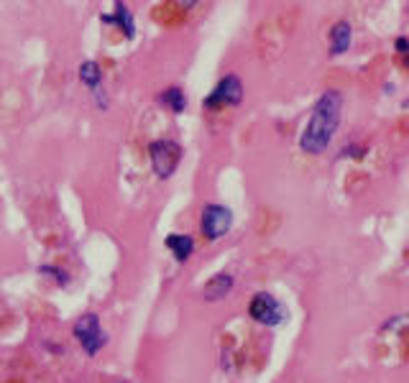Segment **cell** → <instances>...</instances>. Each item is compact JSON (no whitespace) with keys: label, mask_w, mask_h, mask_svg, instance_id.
I'll use <instances>...</instances> for the list:
<instances>
[{"label":"cell","mask_w":409,"mask_h":383,"mask_svg":"<svg viewBox=\"0 0 409 383\" xmlns=\"http://www.w3.org/2000/svg\"><path fill=\"white\" fill-rule=\"evenodd\" d=\"M200 228H202V235L207 240H217V238H223L233 228V212L225 204H207L202 210Z\"/></svg>","instance_id":"obj_6"},{"label":"cell","mask_w":409,"mask_h":383,"mask_svg":"<svg viewBox=\"0 0 409 383\" xmlns=\"http://www.w3.org/2000/svg\"><path fill=\"white\" fill-rule=\"evenodd\" d=\"M159 102H164L172 113H185L187 110V95L182 87H169L159 95Z\"/></svg>","instance_id":"obj_11"},{"label":"cell","mask_w":409,"mask_h":383,"mask_svg":"<svg viewBox=\"0 0 409 383\" xmlns=\"http://www.w3.org/2000/svg\"><path fill=\"white\" fill-rule=\"evenodd\" d=\"M243 100V82L241 77L225 74L220 82L215 84L210 95L204 97V108H236Z\"/></svg>","instance_id":"obj_5"},{"label":"cell","mask_w":409,"mask_h":383,"mask_svg":"<svg viewBox=\"0 0 409 383\" xmlns=\"http://www.w3.org/2000/svg\"><path fill=\"white\" fill-rule=\"evenodd\" d=\"M75 338L77 343L82 345V350L87 353V355H97V350H100L102 345H105V332H102L100 327V317L97 314H82V317L75 322Z\"/></svg>","instance_id":"obj_4"},{"label":"cell","mask_w":409,"mask_h":383,"mask_svg":"<svg viewBox=\"0 0 409 383\" xmlns=\"http://www.w3.org/2000/svg\"><path fill=\"white\" fill-rule=\"evenodd\" d=\"M166 248L172 250L177 261H187L192 250H195V240L190 235H185V233H174V235L166 238Z\"/></svg>","instance_id":"obj_10"},{"label":"cell","mask_w":409,"mask_h":383,"mask_svg":"<svg viewBox=\"0 0 409 383\" xmlns=\"http://www.w3.org/2000/svg\"><path fill=\"white\" fill-rule=\"evenodd\" d=\"M80 79L87 84L89 89H97L102 82V70L97 62H82L80 64Z\"/></svg>","instance_id":"obj_12"},{"label":"cell","mask_w":409,"mask_h":383,"mask_svg":"<svg viewBox=\"0 0 409 383\" xmlns=\"http://www.w3.org/2000/svg\"><path fill=\"white\" fill-rule=\"evenodd\" d=\"M340 118H343V95L338 89H327L317 97L312 115H310V121H307L305 131L300 135L302 151L312 153V156L325 153L335 133H338Z\"/></svg>","instance_id":"obj_1"},{"label":"cell","mask_w":409,"mask_h":383,"mask_svg":"<svg viewBox=\"0 0 409 383\" xmlns=\"http://www.w3.org/2000/svg\"><path fill=\"white\" fill-rule=\"evenodd\" d=\"M396 51H399V54H404V51H407V38H404V36L396 38Z\"/></svg>","instance_id":"obj_13"},{"label":"cell","mask_w":409,"mask_h":383,"mask_svg":"<svg viewBox=\"0 0 409 383\" xmlns=\"http://www.w3.org/2000/svg\"><path fill=\"white\" fill-rule=\"evenodd\" d=\"M148 159H151L153 172L161 179H169L177 172L179 161H182V146L169 138L153 140V143H148Z\"/></svg>","instance_id":"obj_2"},{"label":"cell","mask_w":409,"mask_h":383,"mask_svg":"<svg viewBox=\"0 0 409 383\" xmlns=\"http://www.w3.org/2000/svg\"><path fill=\"white\" fill-rule=\"evenodd\" d=\"M102 23H118L123 31H126L128 38L136 36V21H133V16H131V11H128L123 3H118V6H115V13L102 16Z\"/></svg>","instance_id":"obj_9"},{"label":"cell","mask_w":409,"mask_h":383,"mask_svg":"<svg viewBox=\"0 0 409 383\" xmlns=\"http://www.w3.org/2000/svg\"><path fill=\"white\" fill-rule=\"evenodd\" d=\"M351 38H353V28L348 21H338L332 26L330 31V41H332V54H345L348 46H351Z\"/></svg>","instance_id":"obj_8"},{"label":"cell","mask_w":409,"mask_h":383,"mask_svg":"<svg viewBox=\"0 0 409 383\" xmlns=\"http://www.w3.org/2000/svg\"><path fill=\"white\" fill-rule=\"evenodd\" d=\"M233 284H236V281H233V276H230V274H217L202 287V296L207 301H220L230 294Z\"/></svg>","instance_id":"obj_7"},{"label":"cell","mask_w":409,"mask_h":383,"mask_svg":"<svg viewBox=\"0 0 409 383\" xmlns=\"http://www.w3.org/2000/svg\"><path fill=\"white\" fill-rule=\"evenodd\" d=\"M249 314L256 319V322H261V325H266V327H276L287 319V309L281 306V301L276 299L274 294H266V292L256 294L253 299H251Z\"/></svg>","instance_id":"obj_3"}]
</instances>
